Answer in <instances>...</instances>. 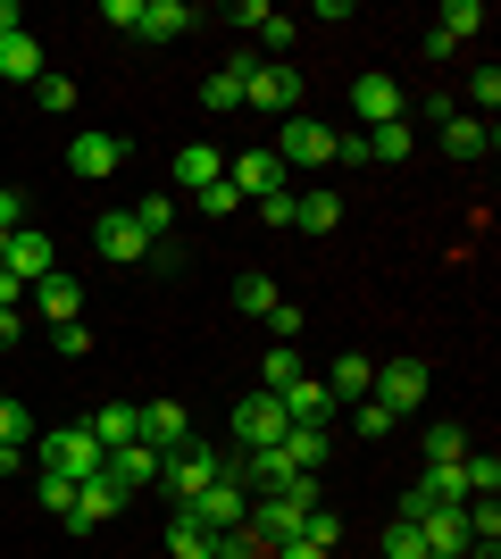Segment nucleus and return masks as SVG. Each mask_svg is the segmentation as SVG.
<instances>
[{"mask_svg":"<svg viewBox=\"0 0 501 559\" xmlns=\"http://www.w3.org/2000/svg\"><path fill=\"white\" fill-rule=\"evenodd\" d=\"M468 100H477V117L493 126V109H501V68H493V59H485V68L468 75Z\"/></svg>","mask_w":501,"mask_h":559,"instance_id":"nucleus-37","label":"nucleus"},{"mask_svg":"<svg viewBox=\"0 0 501 559\" xmlns=\"http://www.w3.org/2000/svg\"><path fill=\"white\" fill-rule=\"evenodd\" d=\"M34 309H43L50 326H75V318H84V284L75 276H43L34 284Z\"/></svg>","mask_w":501,"mask_h":559,"instance_id":"nucleus-22","label":"nucleus"},{"mask_svg":"<svg viewBox=\"0 0 501 559\" xmlns=\"http://www.w3.org/2000/svg\"><path fill=\"white\" fill-rule=\"evenodd\" d=\"M293 50V17L285 9H267V25H260V59H285Z\"/></svg>","mask_w":501,"mask_h":559,"instance_id":"nucleus-40","label":"nucleus"},{"mask_svg":"<svg viewBox=\"0 0 501 559\" xmlns=\"http://www.w3.org/2000/svg\"><path fill=\"white\" fill-rule=\"evenodd\" d=\"M143 443L159 451V460H167L176 443H192V418H184V401H151V409H143Z\"/></svg>","mask_w":501,"mask_h":559,"instance_id":"nucleus-19","label":"nucleus"},{"mask_svg":"<svg viewBox=\"0 0 501 559\" xmlns=\"http://www.w3.org/2000/svg\"><path fill=\"white\" fill-rule=\"evenodd\" d=\"M301 100H310V84H301V68H293V59H260V68L242 75V109L301 117Z\"/></svg>","mask_w":501,"mask_h":559,"instance_id":"nucleus-1","label":"nucleus"},{"mask_svg":"<svg viewBox=\"0 0 501 559\" xmlns=\"http://www.w3.org/2000/svg\"><path fill=\"white\" fill-rule=\"evenodd\" d=\"M50 343H59V359H93V326L75 318V326H50Z\"/></svg>","mask_w":501,"mask_h":559,"instance_id":"nucleus-44","label":"nucleus"},{"mask_svg":"<svg viewBox=\"0 0 501 559\" xmlns=\"http://www.w3.org/2000/svg\"><path fill=\"white\" fill-rule=\"evenodd\" d=\"M427 359H377V384H368V401H384V409H393V418H409V409H418V401H427Z\"/></svg>","mask_w":501,"mask_h":559,"instance_id":"nucleus-4","label":"nucleus"},{"mask_svg":"<svg viewBox=\"0 0 501 559\" xmlns=\"http://www.w3.org/2000/svg\"><path fill=\"white\" fill-rule=\"evenodd\" d=\"M167 551H176V559H210V526H201L192 510H176V518H167Z\"/></svg>","mask_w":501,"mask_h":559,"instance_id":"nucleus-30","label":"nucleus"},{"mask_svg":"<svg viewBox=\"0 0 501 559\" xmlns=\"http://www.w3.org/2000/svg\"><path fill=\"white\" fill-rule=\"evenodd\" d=\"M267 559H334V551H318V543L301 535V543H276V551H267Z\"/></svg>","mask_w":501,"mask_h":559,"instance_id":"nucleus-50","label":"nucleus"},{"mask_svg":"<svg viewBox=\"0 0 501 559\" xmlns=\"http://www.w3.org/2000/svg\"><path fill=\"white\" fill-rule=\"evenodd\" d=\"M318 384L334 393V409H343V401H368V384H377V359H359V350H343V359H334V368L318 376Z\"/></svg>","mask_w":501,"mask_h":559,"instance_id":"nucleus-20","label":"nucleus"},{"mask_svg":"<svg viewBox=\"0 0 501 559\" xmlns=\"http://www.w3.org/2000/svg\"><path fill=\"white\" fill-rule=\"evenodd\" d=\"M285 167H334V126L326 117H285Z\"/></svg>","mask_w":501,"mask_h":559,"instance_id":"nucleus-12","label":"nucleus"},{"mask_svg":"<svg viewBox=\"0 0 501 559\" xmlns=\"http://www.w3.org/2000/svg\"><path fill=\"white\" fill-rule=\"evenodd\" d=\"M17 226H25V192L0 185V234H17Z\"/></svg>","mask_w":501,"mask_h":559,"instance_id":"nucleus-47","label":"nucleus"},{"mask_svg":"<svg viewBox=\"0 0 501 559\" xmlns=\"http://www.w3.org/2000/svg\"><path fill=\"white\" fill-rule=\"evenodd\" d=\"M235 443H242V451L285 443V401H276V393H242V401H235Z\"/></svg>","mask_w":501,"mask_h":559,"instance_id":"nucleus-8","label":"nucleus"},{"mask_svg":"<svg viewBox=\"0 0 501 559\" xmlns=\"http://www.w3.org/2000/svg\"><path fill=\"white\" fill-rule=\"evenodd\" d=\"M201 109H217V117L242 109V75H235V68H210V84H201Z\"/></svg>","mask_w":501,"mask_h":559,"instance_id":"nucleus-33","label":"nucleus"},{"mask_svg":"<svg viewBox=\"0 0 501 559\" xmlns=\"http://www.w3.org/2000/svg\"><path fill=\"white\" fill-rule=\"evenodd\" d=\"M34 100H43L50 117H68V109H75V84H68V75H50V68H43V84H34Z\"/></svg>","mask_w":501,"mask_h":559,"instance_id":"nucleus-41","label":"nucleus"},{"mask_svg":"<svg viewBox=\"0 0 501 559\" xmlns=\"http://www.w3.org/2000/svg\"><path fill=\"white\" fill-rule=\"evenodd\" d=\"M226 25H251V34H260V25H267V0H235V9H226Z\"/></svg>","mask_w":501,"mask_h":559,"instance_id":"nucleus-49","label":"nucleus"},{"mask_svg":"<svg viewBox=\"0 0 501 559\" xmlns=\"http://www.w3.org/2000/svg\"><path fill=\"white\" fill-rule=\"evenodd\" d=\"M167 176H176V192H201V185L226 176V151H217V142H184V151L167 159Z\"/></svg>","mask_w":501,"mask_h":559,"instance_id":"nucleus-17","label":"nucleus"},{"mask_svg":"<svg viewBox=\"0 0 501 559\" xmlns=\"http://www.w3.org/2000/svg\"><path fill=\"white\" fill-rule=\"evenodd\" d=\"M427 460H468V426H427Z\"/></svg>","mask_w":501,"mask_h":559,"instance_id":"nucleus-39","label":"nucleus"},{"mask_svg":"<svg viewBox=\"0 0 501 559\" xmlns=\"http://www.w3.org/2000/svg\"><path fill=\"white\" fill-rule=\"evenodd\" d=\"M293 226L301 234H334L343 226V201H334V192H301V201H293Z\"/></svg>","mask_w":501,"mask_h":559,"instance_id":"nucleus-28","label":"nucleus"},{"mask_svg":"<svg viewBox=\"0 0 501 559\" xmlns=\"http://www.w3.org/2000/svg\"><path fill=\"white\" fill-rule=\"evenodd\" d=\"M477 34H485V9H477V0H443V17H434V43H477Z\"/></svg>","mask_w":501,"mask_h":559,"instance_id":"nucleus-25","label":"nucleus"},{"mask_svg":"<svg viewBox=\"0 0 501 559\" xmlns=\"http://www.w3.org/2000/svg\"><path fill=\"white\" fill-rule=\"evenodd\" d=\"M34 443V418H25V401H0V451H25Z\"/></svg>","mask_w":501,"mask_h":559,"instance_id":"nucleus-38","label":"nucleus"},{"mask_svg":"<svg viewBox=\"0 0 501 559\" xmlns=\"http://www.w3.org/2000/svg\"><path fill=\"white\" fill-rule=\"evenodd\" d=\"M134 226H143L151 242H159V234L176 226V192H143V201H134Z\"/></svg>","mask_w":501,"mask_h":559,"instance_id":"nucleus-32","label":"nucleus"},{"mask_svg":"<svg viewBox=\"0 0 501 559\" xmlns=\"http://www.w3.org/2000/svg\"><path fill=\"white\" fill-rule=\"evenodd\" d=\"M0 267H9V276L34 293L43 276H59V242H50L43 226H17V234H9V251H0Z\"/></svg>","mask_w":501,"mask_h":559,"instance_id":"nucleus-6","label":"nucleus"},{"mask_svg":"<svg viewBox=\"0 0 501 559\" xmlns=\"http://www.w3.org/2000/svg\"><path fill=\"white\" fill-rule=\"evenodd\" d=\"M210 559H267V543L251 526H226V535H210Z\"/></svg>","mask_w":501,"mask_h":559,"instance_id":"nucleus-34","label":"nucleus"},{"mask_svg":"<svg viewBox=\"0 0 501 559\" xmlns=\"http://www.w3.org/2000/svg\"><path fill=\"white\" fill-rule=\"evenodd\" d=\"M93 251L109 267H134V259H151V234L134 226V210H109V217H93Z\"/></svg>","mask_w":501,"mask_h":559,"instance_id":"nucleus-10","label":"nucleus"},{"mask_svg":"<svg viewBox=\"0 0 501 559\" xmlns=\"http://www.w3.org/2000/svg\"><path fill=\"white\" fill-rule=\"evenodd\" d=\"M427 551V543H418V526H402V518H393V526H384V559H418Z\"/></svg>","mask_w":501,"mask_h":559,"instance_id":"nucleus-45","label":"nucleus"},{"mask_svg":"<svg viewBox=\"0 0 501 559\" xmlns=\"http://www.w3.org/2000/svg\"><path fill=\"white\" fill-rule=\"evenodd\" d=\"M68 167L84 176V185H100V176H118V167H126V134H118V126H84V134L68 142Z\"/></svg>","mask_w":501,"mask_h":559,"instance_id":"nucleus-7","label":"nucleus"},{"mask_svg":"<svg viewBox=\"0 0 501 559\" xmlns=\"http://www.w3.org/2000/svg\"><path fill=\"white\" fill-rule=\"evenodd\" d=\"M210 476H217V451H210V443H176V451L159 460V492L176 501V510H184L192 492H210Z\"/></svg>","mask_w":501,"mask_h":559,"instance_id":"nucleus-3","label":"nucleus"},{"mask_svg":"<svg viewBox=\"0 0 501 559\" xmlns=\"http://www.w3.org/2000/svg\"><path fill=\"white\" fill-rule=\"evenodd\" d=\"M118 510H126V492L109 485V476H84V485H75V501H68V526H75V535H93V526H109Z\"/></svg>","mask_w":501,"mask_h":559,"instance_id":"nucleus-14","label":"nucleus"},{"mask_svg":"<svg viewBox=\"0 0 501 559\" xmlns=\"http://www.w3.org/2000/svg\"><path fill=\"white\" fill-rule=\"evenodd\" d=\"M276 301H285V293H276V276H242V284H235V309H242V318H267Z\"/></svg>","mask_w":501,"mask_h":559,"instance_id":"nucleus-31","label":"nucleus"},{"mask_svg":"<svg viewBox=\"0 0 501 559\" xmlns=\"http://www.w3.org/2000/svg\"><path fill=\"white\" fill-rule=\"evenodd\" d=\"M0 34H25V17H17V0H0Z\"/></svg>","mask_w":501,"mask_h":559,"instance_id":"nucleus-51","label":"nucleus"},{"mask_svg":"<svg viewBox=\"0 0 501 559\" xmlns=\"http://www.w3.org/2000/svg\"><path fill=\"white\" fill-rule=\"evenodd\" d=\"M418 559H434V551H418Z\"/></svg>","mask_w":501,"mask_h":559,"instance_id":"nucleus-53","label":"nucleus"},{"mask_svg":"<svg viewBox=\"0 0 501 559\" xmlns=\"http://www.w3.org/2000/svg\"><path fill=\"white\" fill-rule=\"evenodd\" d=\"M293 376H301V359H293V343H276V350L260 359V393H285Z\"/></svg>","mask_w":501,"mask_h":559,"instance_id":"nucleus-36","label":"nucleus"},{"mask_svg":"<svg viewBox=\"0 0 501 559\" xmlns=\"http://www.w3.org/2000/svg\"><path fill=\"white\" fill-rule=\"evenodd\" d=\"M359 151H368V159H409V151H418V126H409V117L368 126V134H359Z\"/></svg>","mask_w":501,"mask_h":559,"instance_id":"nucleus-26","label":"nucleus"},{"mask_svg":"<svg viewBox=\"0 0 501 559\" xmlns=\"http://www.w3.org/2000/svg\"><path fill=\"white\" fill-rule=\"evenodd\" d=\"M402 84H393V75H384V68H368V75H359V84H351V126H359V134H368V126H393V117H402Z\"/></svg>","mask_w":501,"mask_h":559,"instance_id":"nucleus-9","label":"nucleus"},{"mask_svg":"<svg viewBox=\"0 0 501 559\" xmlns=\"http://www.w3.org/2000/svg\"><path fill=\"white\" fill-rule=\"evenodd\" d=\"M192 25H201V9H192V0H143V25H134V34L176 43V34H192Z\"/></svg>","mask_w":501,"mask_h":559,"instance_id":"nucleus-21","label":"nucleus"},{"mask_svg":"<svg viewBox=\"0 0 501 559\" xmlns=\"http://www.w3.org/2000/svg\"><path fill=\"white\" fill-rule=\"evenodd\" d=\"M192 210H201V217L217 226V217H235V210H242V192L226 185V176H217V185H201V192H192Z\"/></svg>","mask_w":501,"mask_h":559,"instance_id":"nucleus-35","label":"nucleus"},{"mask_svg":"<svg viewBox=\"0 0 501 559\" xmlns=\"http://www.w3.org/2000/svg\"><path fill=\"white\" fill-rule=\"evenodd\" d=\"M260 326L276 334V343H293V334H301V309H293V301H276V309H267V318H260Z\"/></svg>","mask_w":501,"mask_h":559,"instance_id":"nucleus-46","label":"nucleus"},{"mask_svg":"<svg viewBox=\"0 0 501 559\" xmlns=\"http://www.w3.org/2000/svg\"><path fill=\"white\" fill-rule=\"evenodd\" d=\"M226 185L242 201H267V192H285V159L276 151H226Z\"/></svg>","mask_w":501,"mask_h":559,"instance_id":"nucleus-11","label":"nucleus"},{"mask_svg":"<svg viewBox=\"0 0 501 559\" xmlns=\"http://www.w3.org/2000/svg\"><path fill=\"white\" fill-rule=\"evenodd\" d=\"M276 451L293 460V476H318V467H326V426H285Z\"/></svg>","mask_w":501,"mask_h":559,"instance_id":"nucleus-24","label":"nucleus"},{"mask_svg":"<svg viewBox=\"0 0 501 559\" xmlns=\"http://www.w3.org/2000/svg\"><path fill=\"white\" fill-rule=\"evenodd\" d=\"M443 151H452V159H493V126H485V117H452V126H443Z\"/></svg>","mask_w":501,"mask_h":559,"instance_id":"nucleus-27","label":"nucleus"},{"mask_svg":"<svg viewBox=\"0 0 501 559\" xmlns=\"http://www.w3.org/2000/svg\"><path fill=\"white\" fill-rule=\"evenodd\" d=\"M100 476H109L126 501H134V492H159V451H151V443H126V451L100 460Z\"/></svg>","mask_w":501,"mask_h":559,"instance_id":"nucleus-13","label":"nucleus"},{"mask_svg":"<svg viewBox=\"0 0 501 559\" xmlns=\"http://www.w3.org/2000/svg\"><path fill=\"white\" fill-rule=\"evenodd\" d=\"M0 251H9V234H0Z\"/></svg>","mask_w":501,"mask_h":559,"instance_id":"nucleus-52","label":"nucleus"},{"mask_svg":"<svg viewBox=\"0 0 501 559\" xmlns=\"http://www.w3.org/2000/svg\"><path fill=\"white\" fill-rule=\"evenodd\" d=\"M100 460H109V451H100L84 426H50V435H43V476H68V485H84V476H100Z\"/></svg>","mask_w":501,"mask_h":559,"instance_id":"nucleus-2","label":"nucleus"},{"mask_svg":"<svg viewBox=\"0 0 501 559\" xmlns=\"http://www.w3.org/2000/svg\"><path fill=\"white\" fill-rule=\"evenodd\" d=\"M418 543H427L434 559H468V501H460V510H434V518H418Z\"/></svg>","mask_w":501,"mask_h":559,"instance_id":"nucleus-18","label":"nucleus"},{"mask_svg":"<svg viewBox=\"0 0 501 559\" xmlns=\"http://www.w3.org/2000/svg\"><path fill=\"white\" fill-rule=\"evenodd\" d=\"M460 492H468V501H493L501 492V460L493 451H468V460H460Z\"/></svg>","mask_w":501,"mask_h":559,"instance_id":"nucleus-29","label":"nucleus"},{"mask_svg":"<svg viewBox=\"0 0 501 559\" xmlns=\"http://www.w3.org/2000/svg\"><path fill=\"white\" fill-rule=\"evenodd\" d=\"M468 543H501V501H468Z\"/></svg>","mask_w":501,"mask_h":559,"instance_id":"nucleus-42","label":"nucleus"},{"mask_svg":"<svg viewBox=\"0 0 501 559\" xmlns=\"http://www.w3.org/2000/svg\"><path fill=\"white\" fill-rule=\"evenodd\" d=\"M0 75L34 93V84H43V43H34V34H0Z\"/></svg>","mask_w":501,"mask_h":559,"instance_id":"nucleus-23","label":"nucleus"},{"mask_svg":"<svg viewBox=\"0 0 501 559\" xmlns=\"http://www.w3.org/2000/svg\"><path fill=\"white\" fill-rule=\"evenodd\" d=\"M84 435H93L100 451H126V443H143V409H134V401H109V409L84 418Z\"/></svg>","mask_w":501,"mask_h":559,"instance_id":"nucleus-16","label":"nucleus"},{"mask_svg":"<svg viewBox=\"0 0 501 559\" xmlns=\"http://www.w3.org/2000/svg\"><path fill=\"white\" fill-rule=\"evenodd\" d=\"M184 510L201 518L210 535H226V526H242V510H251V492H242V476H235V467H217V476H210V492H192Z\"/></svg>","mask_w":501,"mask_h":559,"instance_id":"nucleus-5","label":"nucleus"},{"mask_svg":"<svg viewBox=\"0 0 501 559\" xmlns=\"http://www.w3.org/2000/svg\"><path fill=\"white\" fill-rule=\"evenodd\" d=\"M34 492H43V510H59V518H68V501H75V485H68V476H43Z\"/></svg>","mask_w":501,"mask_h":559,"instance_id":"nucleus-48","label":"nucleus"},{"mask_svg":"<svg viewBox=\"0 0 501 559\" xmlns=\"http://www.w3.org/2000/svg\"><path fill=\"white\" fill-rule=\"evenodd\" d=\"M359 435H368V443H384V435H393V426H402V418H393V409H384V401H359Z\"/></svg>","mask_w":501,"mask_h":559,"instance_id":"nucleus-43","label":"nucleus"},{"mask_svg":"<svg viewBox=\"0 0 501 559\" xmlns=\"http://www.w3.org/2000/svg\"><path fill=\"white\" fill-rule=\"evenodd\" d=\"M276 401H285V426H334V393L318 384V376H293Z\"/></svg>","mask_w":501,"mask_h":559,"instance_id":"nucleus-15","label":"nucleus"}]
</instances>
